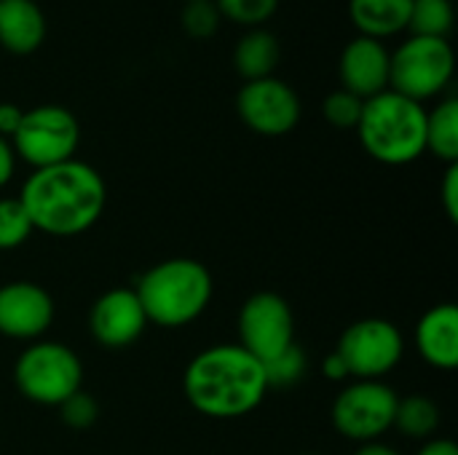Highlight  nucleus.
<instances>
[{"instance_id":"obj_17","label":"nucleus","mask_w":458,"mask_h":455,"mask_svg":"<svg viewBox=\"0 0 458 455\" xmlns=\"http://www.w3.org/2000/svg\"><path fill=\"white\" fill-rule=\"evenodd\" d=\"M413 0H349V19L365 38L384 40L408 29Z\"/></svg>"},{"instance_id":"obj_10","label":"nucleus","mask_w":458,"mask_h":455,"mask_svg":"<svg viewBox=\"0 0 458 455\" xmlns=\"http://www.w3.org/2000/svg\"><path fill=\"white\" fill-rule=\"evenodd\" d=\"M295 343L290 303L276 292H255L239 311V346L258 362H268Z\"/></svg>"},{"instance_id":"obj_27","label":"nucleus","mask_w":458,"mask_h":455,"mask_svg":"<svg viewBox=\"0 0 458 455\" xmlns=\"http://www.w3.org/2000/svg\"><path fill=\"white\" fill-rule=\"evenodd\" d=\"M59 413H62V421L64 426L75 429V432H86L89 426L97 424L99 418V405L86 394V392H75L70 400H64L59 405Z\"/></svg>"},{"instance_id":"obj_15","label":"nucleus","mask_w":458,"mask_h":455,"mask_svg":"<svg viewBox=\"0 0 458 455\" xmlns=\"http://www.w3.org/2000/svg\"><path fill=\"white\" fill-rule=\"evenodd\" d=\"M416 349L435 370H456L458 365V308L440 303L429 308L416 324Z\"/></svg>"},{"instance_id":"obj_11","label":"nucleus","mask_w":458,"mask_h":455,"mask_svg":"<svg viewBox=\"0 0 458 455\" xmlns=\"http://www.w3.org/2000/svg\"><path fill=\"white\" fill-rule=\"evenodd\" d=\"M236 113L255 134L282 137L301 121V99L293 86L279 78L247 80L236 94Z\"/></svg>"},{"instance_id":"obj_32","label":"nucleus","mask_w":458,"mask_h":455,"mask_svg":"<svg viewBox=\"0 0 458 455\" xmlns=\"http://www.w3.org/2000/svg\"><path fill=\"white\" fill-rule=\"evenodd\" d=\"M416 455H458V445L454 440H427Z\"/></svg>"},{"instance_id":"obj_22","label":"nucleus","mask_w":458,"mask_h":455,"mask_svg":"<svg viewBox=\"0 0 458 455\" xmlns=\"http://www.w3.org/2000/svg\"><path fill=\"white\" fill-rule=\"evenodd\" d=\"M263 373L268 389H293L306 373V354L301 351V346L293 343L274 359L263 362Z\"/></svg>"},{"instance_id":"obj_18","label":"nucleus","mask_w":458,"mask_h":455,"mask_svg":"<svg viewBox=\"0 0 458 455\" xmlns=\"http://www.w3.org/2000/svg\"><path fill=\"white\" fill-rule=\"evenodd\" d=\"M282 56V46L279 40L268 32V29H250L244 38H239L236 48H233V67L236 72L247 80H260V78H271L276 64Z\"/></svg>"},{"instance_id":"obj_33","label":"nucleus","mask_w":458,"mask_h":455,"mask_svg":"<svg viewBox=\"0 0 458 455\" xmlns=\"http://www.w3.org/2000/svg\"><path fill=\"white\" fill-rule=\"evenodd\" d=\"M354 455H400L394 448H389V445H384V442H365V445H360V451Z\"/></svg>"},{"instance_id":"obj_9","label":"nucleus","mask_w":458,"mask_h":455,"mask_svg":"<svg viewBox=\"0 0 458 455\" xmlns=\"http://www.w3.org/2000/svg\"><path fill=\"white\" fill-rule=\"evenodd\" d=\"M397 402L400 397L384 381H354L335 397L330 418L341 437L360 445L378 442L389 429H394Z\"/></svg>"},{"instance_id":"obj_19","label":"nucleus","mask_w":458,"mask_h":455,"mask_svg":"<svg viewBox=\"0 0 458 455\" xmlns=\"http://www.w3.org/2000/svg\"><path fill=\"white\" fill-rule=\"evenodd\" d=\"M427 150L445 164H458V102L454 97L427 113Z\"/></svg>"},{"instance_id":"obj_24","label":"nucleus","mask_w":458,"mask_h":455,"mask_svg":"<svg viewBox=\"0 0 458 455\" xmlns=\"http://www.w3.org/2000/svg\"><path fill=\"white\" fill-rule=\"evenodd\" d=\"M215 5L223 19H231L236 24L255 29L276 13L279 0H215Z\"/></svg>"},{"instance_id":"obj_8","label":"nucleus","mask_w":458,"mask_h":455,"mask_svg":"<svg viewBox=\"0 0 458 455\" xmlns=\"http://www.w3.org/2000/svg\"><path fill=\"white\" fill-rule=\"evenodd\" d=\"M335 354L344 359L349 378L381 381L403 362L405 341L394 322L381 316H368L344 330Z\"/></svg>"},{"instance_id":"obj_21","label":"nucleus","mask_w":458,"mask_h":455,"mask_svg":"<svg viewBox=\"0 0 458 455\" xmlns=\"http://www.w3.org/2000/svg\"><path fill=\"white\" fill-rule=\"evenodd\" d=\"M454 29V3L451 0H413L408 32L419 38H448Z\"/></svg>"},{"instance_id":"obj_14","label":"nucleus","mask_w":458,"mask_h":455,"mask_svg":"<svg viewBox=\"0 0 458 455\" xmlns=\"http://www.w3.org/2000/svg\"><path fill=\"white\" fill-rule=\"evenodd\" d=\"M389 56L392 54L384 46V40L365 38V35L349 40L338 62L341 88L360 99H370L386 91L389 88Z\"/></svg>"},{"instance_id":"obj_29","label":"nucleus","mask_w":458,"mask_h":455,"mask_svg":"<svg viewBox=\"0 0 458 455\" xmlns=\"http://www.w3.org/2000/svg\"><path fill=\"white\" fill-rule=\"evenodd\" d=\"M21 118H24V110L21 107H16L11 102H0V137L11 139L16 134Z\"/></svg>"},{"instance_id":"obj_16","label":"nucleus","mask_w":458,"mask_h":455,"mask_svg":"<svg viewBox=\"0 0 458 455\" xmlns=\"http://www.w3.org/2000/svg\"><path fill=\"white\" fill-rule=\"evenodd\" d=\"M46 38V16L35 0H0V46L11 54H32Z\"/></svg>"},{"instance_id":"obj_13","label":"nucleus","mask_w":458,"mask_h":455,"mask_svg":"<svg viewBox=\"0 0 458 455\" xmlns=\"http://www.w3.org/2000/svg\"><path fill=\"white\" fill-rule=\"evenodd\" d=\"M54 322V298L35 282H8L0 287V335L38 341Z\"/></svg>"},{"instance_id":"obj_6","label":"nucleus","mask_w":458,"mask_h":455,"mask_svg":"<svg viewBox=\"0 0 458 455\" xmlns=\"http://www.w3.org/2000/svg\"><path fill=\"white\" fill-rule=\"evenodd\" d=\"M456 70L454 46L448 38L411 35L389 56V88L424 102L445 91Z\"/></svg>"},{"instance_id":"obj_30","label":"nucleus","mask_w":458,"mask_h":455,"mask_svg":"<svg viewBox=\"0 0 458 455\" xmlns=\"http://www.w3.org/2000/svg\"><path fill=\"white\" fill-rule=\"evenodd\" d=\"M16 169V153L11 147V139L0 137V188L8 185V180L13 177Z\"/></svg>"},{"instance_id":"obj_26","label":"nucleus","mask_w":458,"mask_h":455,"mask_svg":"<svg viewBox=\"0 0 458 455\" xmlns=\"http://www.w3.org/2000/svg\"><path fill=\"white\" fill-rule=\"evenodd\" d=\"M220 11L215 5V0H185L182 8V27L191 38L196 40H207L217 32L220 27Z\"/></svg>"},{"instance_id":"obj_12","label":"nucleus","mask_w":458,"mask_h":455,"mask_svg":"<svg viewBox=\"0 0 458 455\" xmlns=\"http://www.w3.org/2000/svg\"><path fill=\"white\" fill-rule=\"evenodd\" d=\"M148 316L131 287L107 290L97 298L89 314V330L105 349H126L142 338Z\"/></svg>"},{"instance_id":"obj_4","label":"nucleus","mask_w":458,"mask_h":455,"mask_svg":"<svg viewBox=\"0 0 458 455\" xmlns=\"http://www.w3.org/2000/svg\"><path fill=\"white\" fill-rule=\"evenodd\" d=\"M357 134L365 153L378 164H413L427 153V110L421 102L386 88L365 99Z\"/></svg>"},{"instance_id":"obj_25","label":"nucleus","mask_w":458,"mask_h":455,"mask_svg":"<svg viewBox=\"0 0 458 455\" xmlns=\"http://www.w3.org/2000/svg\"><path fill=\"white\" fill-rule=\"evenodd\" d=\"M362 105L365 99L338 88V91H330L322 102V115L330 126L335 129H357L360 123V115H362Z\"/></svg>"},{"instance_id":"obj_3","label":"nucleus","mask_w":458,"mask_h":455,"mask_svg":"<svg viewBox=\"0 0 458 455\" xmlns=\"http://www.w3.org/2000/svg\"><path fill=\"white\" fill-rule=\"evenodd\" d=\"M142 303L148 324L177 330L196 322L215 292L209 271L191 257H169L148 268L131 287Z\"/></svg>"},{"instance_id":"obj_31","label":"nucleus","mask_w":458,"mask_h":455,"mask_svg":"<svg viewBox=\"0 0 458 455\" xmlns=\"http://www.w3.org/2000/svg\"><path fill=\"white\" fill-rule=\"evenodd\" d=\"M322 375H325L327 381H335V383H341V381H349V370H346L344 359H341L335 351L325 357V362H322Z\"/></svg>"},{"instance_id":"obj_1","label":"nucleus","mask_w":458,"mask_h":455,"mask_svg":"<svg viewBox=\"0 0 458 455\" xmlns=\"http://www.w3.org/2000/svg\"><path fill=\"white\" fill-rule=\"evenodd\" d=\"M19 201L35 231L70 239L86 233L102 217L107 188L94 166L70 158L35 169L21 185Z\"/></svg>"},{"instance_id":"obj_23","label":"nucleus","mask_w":458,"mask_h":455,"mask_svg":"<svg viewBox=\"0 0 458 455\" xmlns=\"http://www.w3.org/2000/svg\"><path fill=\"white\" fill-rule=\"evenodd\" d=\"M35 233L19 198H0V252L21 247Z\"/></svg>"},{"instance_id":"obj_2","label":"nucleus","mask_w":458,"mask_h":455,"mask_svg":"<svg viewBox=\"0 0 458 455\" xmlns=\"http://www.w3.org/2000/svg\"><path fill=\"white\" fill-rule=\"evenodd\" d=\"M182 389L191 408L215 421L250 416L268 392L263 362L239 343H217L199 351L185 367Z\"/></svg>"},{"instance_id":"obj_7","label":"nucleus","mask_w":458,"mask_h":455,"mask_svg":"<svg viewBox=\"0 0 458 455\" xmlns=\"http://www.w3.org/2000/svg\"><path fill=\"white\" fill-rule=\"evenodd\" d=\"M81 142L78 118L62 105H40L24 113L11 147L32 169H46L75 158Z\"/></svg>"},{"instance_id":"obj_5","label":"nucleus","mask_w":458,"mask_h":455,"mask_svg":"<svg viewBox=\"0 0 458 455\" xmlns=\"http://www.w3.org/2000/svg\"><path fill=\"white\" fill-rule=\"evenodd\" d=\"M13 383L24 400L59 408L64 400L81 392L83 365L64 343L38 341L19 354L13 365Z\"/></svg>"},{"instance_id":"obj_28","label":"nucleus","mask_w":458,"mask_h":455,"mask_svg":"<svg viewBox=\"0 0 458 455\" xmlns=\"http://www.w3.org/2000/svg\"><path fill=\"white\" fill-rule=\"evenodd\" d=\"M443 209L451 223L458 220V164H448L443 177Z\"/></svg>"},{"instance_id":"obj_20","label":"nucleus","mask_w":458,"mask_h":455,"mask_svg":"<svg viewBox=\"0 0 458 455\" xmlns=\"http://www.w3.org/2000/svg\"><path fill=\"white\" fill-rule=\"evenodd\" d=\"M394 426L400 434L411 440H432V434L440 426V408L429 397H405L397 402Z\"/></svg>"}]
</instances>
